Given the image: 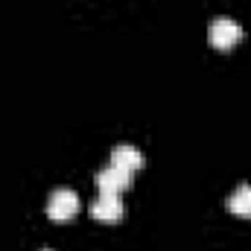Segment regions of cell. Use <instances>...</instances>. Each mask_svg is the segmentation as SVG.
Returning a JSON list of instances; mask_svg holds the SVG:
<instances>
[{
    "label": "cell",
    "mask_w": 251,
    "mask_h": 251,
    "mask_svg": "<svg viewBox=\"0 0 251 251\" xmlns=\"http://www.w3.org/2000/svg\"><path fill=\"white\" fill-rule=\"evenodd\" d=\"M243 35H246V32H243V26H240L234 18H228V15L213 18V21H210V26H207V38H210V44H213V47H219V50L234 47Z\"/></svg>",
    "instance_id": "6da1fadb"
},
{
    "label": "cell",
    "mask_w": 251,
    "mask_h": 251,
    "mask_svg": "<svg viewBox=\"0 0 251 251\" xmlns=\"http://www.w3.org/2000/svg\"><path fill=\"white\" fill-rule=\"evenodd\" d=\"M79 210V196L70 187H56L47 196V216L53 222H67Z\"/></svg>",
    "instance_id": "7a4b0ae2"
},
{
    "label": "cell",
    "mask_w": 251,
    "mask_h": 251,
    "mask_svg": "<svg viewBox=\"0 0 251 251\" xmlns=\"http://www.w3.org/2000/svg\"><path fill=\"white\" fill-rule=\"evenodd\" d=\"M126 213V204L123 199L117 196V193H100L94 201H91V216L97 219V222H120Z\"/></svg>",
    "instance_id": "3957f363"
},
{
    "label": "cell",
    "mask_w": 251,
    "mask_h": 251,
    "mask_svg": "<svg viewBox=\"0 0 251 251\" xmlns=\"http://www.w3.org/2000/svg\"><path fill=\"white\" fill-rule=\"evenodd\" d=\"M94 181H97L100 193H117V196H120V193L131 184V173L123 170V167H117V164H105L102 170H97Z\"/></svg>",
    "instance_id": "277c9868"
},
{
    "label": "cell",
    "mask_w": 251,
    "mask_h": 251,
    "mask_svg": "<svg viewBox=\"0 0 251 251\" xmlns=\"http://www.w3.org/2000/svg\"><path fill=\"white\" fill-rule=\"evenodd\" d=\"M108 164H117V167H123L128 173H134V170L143 167V152H140L137 146H131V143H117V146L111 149Z\"/></svg>",
    "instance_id": "5b68a950"
},
{
    "label": "cell",
    "mask_w": 251,
    "mask_h": 251,
    "mask_svg": "<svg viewBox=\"0 0 251 251\" xmlns=\"http://www.w3.org/2000/svg\"><path fill=\"white\" fill-rule=\"evenodd\" d=\"M228 210L237 216H251V184H237L228 196Z\"/></svg>",
    "instance_id": "8992f818"
},
{
    "label": "cell",
    "mask_w": 251,
    "mask_h": 251,
    "mask_svg": "<svg viewBox=\"0 0 251 251\" xmlns=\"http://www.w3.org/2000/svg\"><path fill=\"white\" fill-rule=\"evenodd\" d=\"M44 251H50V249H44Z\"/></svg>",
    "instance_id": "52a82bcc"
}]
</instances>
